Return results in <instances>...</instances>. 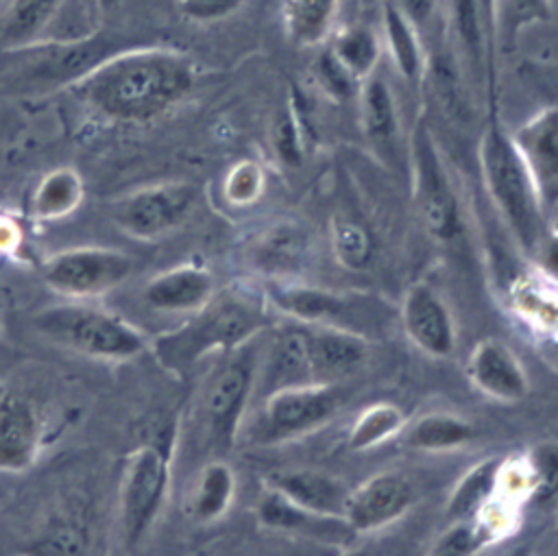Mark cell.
<instances>
[{
    "instance_id": "6da1fadb",
    "label": "cell",
    "mask_w": 558,
    "mask_h": 556,
    "mask_svg": "<svg viewBox=\"0 0 558 556\" xmlns=\"http://www.w3.org/2000/svg\"><path fill=\"white\" fill-rule=\"evenodd\" d=\"M198 63L183 50L133 46L98 63L74 94L100 118L148 124L179 107L196 87Z\"/></svg>"
},
{
    "instance_id": "7a4b0ae2",
    "label": "cell",
    "mask_w": 558,
    "mask_h": 556,
    "mask_svg": "<svg viewBox=\"0 0 558 556\" xmlns=\"http://www.w3.org/2000/svg\"><path fill=\"white\" fill-rule=\"evenodd\" d=\"M272 325V310L264 292L251 286H229L179 327L150 340L155 360L177 377H183L211 353H231L262 336Z\"/></svg>"
},
{
    "instance_id": "3957f363",
    "label": "cell",
    "mask_w": 558,
    "mask_h": 556,
    "mask_svg": "<svg viewBox=\"0 0 558 556\" xmlns=\"http://www.w3.org/2000/svg\"><path fill=\"white\" fill-rule=\"evenodd\" d=\"M477 164L484 190L514 246L534 262L549 233V218L512 135L499 124L495 111H490V120L480 135Z\"/></svg>"
},
{
    "instance_id": "277c9868",
    "label": "cell",
    "mask_w": 558,
    "mask_h": 556,
    "mask_svg": "<svg viewBox=\"0 0 558 556\" xmlns=\"http://www.w3.org/2000/svg\"><path fill=\"white\" fill-rule=\"evenodd\" d=\"M122 39L111 33H94L74 41H35L0 52V87L13 92H39L72 87L98 63L126 50Z\"/></svg>"
},
{
    "instance_id": "5b68a950",
    "label": "cell",
    "mask_w": 558,
    "mask_h": 556,
    "mask_svg": "<svg viewBox=\"0 0 558 556\" xmlns=\"http://www.w3.org/2000/svg\"><path fill=\"white\" fill-rule=\"evenodd\" d=\"M33 325L52 345L96 360L126 362L150 349L140 327L85 301L48 305L35 314Z\"/></svg>"
},
{
    "instance_id": "8992f818",
    "label": "cell",
    "mask_w": 558,
    "mask_h": 556,
    "mask_svg": "<svg viewBox=\"0 0 558 556\" xmlns=\"http://www.w3.org/2000/svg\"><path fill=\"white\" fill-rule=\"evenodd\" d=\"M412 201L425 233L449 246L464 233V211L442 150L425 120H416L408 140Z\"/></svg>"
},
{
    "instance_id": "52a82bcc",
    "label": "cell",
    "mask_w": 558,
    "mask_h": 556,
    "mask_svg": "<svg viewBox=\"0 0 558 556\" xmlns=\"http://www.w3.org/2000/svg\"><path fill=\"white\" fill-rule=\"evenodd\" d=\"M262 336L225 353L201 388L198 421L209 440L218 447H231L235 443L248 403L255 399Z\"/></svg>"
},
{
    "instance_id": "ba28073f",
    "label": "cell",
    "mask_w": 558,
    "mask_h": 556,
    "mask_svg": "<svg viewBox=\"0 0 558 556\" xmlns=\"http://www.w3.org/2000/svg\"><path fill=\"white\" fill-rule=\"evenodd\" d=\"M344 403L340 384H301L275 390L259 399L246 425L253 445H279L296 440L327 425Z\"/></svg>"
},
{
    "instance_id": "9c48e42d",
    "label": "cell",
    "mask_w": 558,
    "mask_h": 556,
    "mask_svg": "<svg viewBox=\"0 0 558 556\" xmlns=\"http://www.w3.org/2000/svg\"><path fill=\"white\" fill-rule=\"evenodd\" d=\"M170 484L172 449L163 438L144 443L126 456L118 510L129 545H140L150 534L168 501Z\"/></svg>"
},
{
    "instance_id": "30bf717a",
    "label": "cell",
    "mask_w": 558,
    "mask_h": 556,
    "mask_svg": "<svg viewBox=\"0 0 558 556\" xmlns=\"http://www.w3.org/2000/svg\"><path fill=\"white\" fill-rule=\"evenodd\" d=\"M133 257L109 246H74L50 255L41 266L44 283L70 299H96L129 279Z\"/></svg>"
},
{
    "instance_id": "8fae6325",
    "label": "cell",
    "mask_w": 558,
    "mask_h": 556,
    "mask_svg": "<svg viewBox=\"0 0 558 556\" xmlns=\"http://www.w3.org/2000/svg\"><path fill=\"white\" fill-rule=\"evenodd\" d=\"M198 201L192 181H161L116 198L109 207L120 231L135 240H157L181 227Z\"/></svg>"
},
{
    "instance_id": "7c38bea8",
    "label": "cell",
    "mask_w": 558,
    "mask_h": 556,
    "mask_svg": "<svg viewBox=\"0 0 558 556\" xmlns=\"http://www.w3.org/2000/svg\"><path fill=\"white\" fill-rule=\"evenodd\" d=\"M262 292L272 314L277 312L286 321L305 325H329L364 334L366 312H371L364 294L338 292L299 279L268 281Z\"/></svg>"
},
{
    "instance_id": "4fadbf2b",
    "label": "cell",
    "mask_w": 558,
    "mask_h": 556,
    "mask_svg": "<svg viewBox=\"0 0 558 556\" xmlns=\"http://www.w3.org/2000/svg\"><path fill=\"white\" fill-rule=\"evenodd\" d=\"M357 120L371 153L384 164L408 166V142H403L401 116L388 78L377 70L357 89Z\"/></svg>"
},
{
    "instance_id": "5bb4252c",
    "label": "cell",
    "mask_w": 558,
    "mask_h": 556,
    "mask_svg": "<svg viewBox=\"0 0 558 556\" xmlns=\"http://www.w3.org/2000/svg\"><path fill=\"white\" fill-rule=\"evenodd\" d=\"M414 501V482L405 473L388 469L351 488L344 519L355 534H368L399 521Z\"/></svg>"
},
{
    "instance_id": "9a60e30c",
    "label": "cell",
    "mask_w": 558,
    "mask_h": 556,
    "mask_svg": "<svg viewBox=\"0 0 558 556\" xmlns=\"http://www.w3.org/2000/svg\"><path fill=\"white\" fill-rule=\"evenodd\" d=\"M399 321L405 338L425 355L445 360L456 351V321L442 294L425 283L414 281L401 299Z\"/></svg>"
},
{
    "instance_id": "2e32d148",
    "label": "cell",
    "mask_w": 558,
    "mask_h": 556,
    "mask_svg": "<svg viewBox=\"0 0 558 556\" xmlns=\"http://www.w3.org/2000/svg\"><path fill=\"white\" fill-rule=\"evenodd\" d=\"M312 238L305 225L283 218L262 229L246 246L248 266L266 281H292L310 266Z\"/></svg>"
},
{
    "instance_id": "e0dca14e",
    "label": "cell",
    "mask_w": 558,
    "mask_h": 556,
    "mask_svg": "<svg viewBox=\"0 0 558 556\" xmlns=\"http://www.w3.org/2000/svg\"><path fill=\"white\" fill-rule=\"evenodd\" d=\"M510 135L549 218L558 209V107L536 111Z\"/></svg>"
},
{
    "instance_id": "ac0fdd59",
    "label": "cell",
    "mask_w": 558,
    "mask_h": 556,
    "mask_svg": "<svg viewBox=\"0 0 558 556\" xmlns=\"http://www.w3.org/2000/svg\"><path fill=\"white\" fill-rule=\"evenodd\" d=\"M464 371L473 388L501 403L521 401L530 390L519 355L499 338L480 340L471 349Z\"/></svg>"
},
{
    "instance_id": "d6986e66",
    "label": "cell",
    "mask_w": 558,
    "mask_h": 556,
    "mask_svg": "<svg viewBox=\"0 0 558 556\" xmlns=\"http://www.w3.org/2000/svg\"><path fill=\"white\" fill-rule=\"evenodd\" d=\"M305 347L316 384H340L371 353V342L364 334L329 325H305Z\"/></svg>"
},
{
    "instance_id": "ffe728a7",
    "label": "cell",
    "mask_w": 558,
    "mask_h": 556,
    "mask_svg": "<svg viewBox=\"0 0 558 556\" xmlns=\"http://www.w3.org/2000/svg\"><path fill=\"white\" fill-rule=\"evenodd\" d=\"M255 515H257V521L268 530L303 536L318 543L338 545L355 536L347 519L327 517V515H318L307 508H301L288 497H283L279 491L270 488L268 484L262 488L257 497Z\"/></svg>"
},
{
    "instance_id": "44dd1931",
    "label": "cell",
    "mask_w": 558,
    "mask_h": 556,
    "mask_svg": "<svg viewBox=\"0 0 558 556\" xmlns=\"http://www.w3.org/2000/svg\"><path fill=\"white\" fill-rule=\"evenodd\" d=\"M41 447V419L33 401L15 390H0V471L31 469Z\"/></svg>"
},
{
    "instance_id": "7402d4cb",
    "label": "cell",
    "mask_w": 558,
    "mask_h": 556,
    "mask_svg": "<svg viewBox=\"0 0 558 556\" xmlns=\"http://www.w3.org/2000/svg\"><path fill=\"white\" fill-rule=\"evenodd\" d=\"M216 294L214 275L196 262L172 266L150 277L142 288V301L163 314H194Z\"/></svg>"
},
{
    "instance_id": "603a6c76",
    "label": "cell",
    "mask_w": 558,
    "mask_h": 556,
    "mask_svg": "<svg viewBox=\"0 0 558 556\" xmlns=\"http://www.w3.org/2000/svg\"><path fill=\"white\" fill-rule=\"evenodd\" d=\"M266 484L301 508H307L318 515L344 519L351 488L342 480L325 471H318V469L275 471L266 478Z\"/></svg>"
},
{
    "instance_id": "cb8c5ba5",
    "label": "cell",
    "mask_w": 558,
    "mask_h": 556,
    "mask_svg": "<svg viewBox=\"0 0 558 556\" xmlns=\"http://www.w3.org/2000/svg\"><path fill=\"white\" fill-rule=\"evenodd\" d=\"M506 301L510 312L545 340L558 334V281L536 266L508 281Z\"/></svg>"
},
{
    "instance_id": "d4e9b609",
    "label": "cell",
    "mask_w": 558,
    "mask_h": 556,
    "mask_svg": "<svg viewBox=\"0 0 558 556\" xmlns=\"http://www.w3.org/2000/svg\"><path fill=\"white\" fill-rule=\"evenodd\" d=\"M381 44L397 74L414 85H423L427 68V50L418 28L399 13L388 0L381 7Z\"/></svg>"
},
{
    "instance_id": "484cf974",
    "label": "cell",
    "mask_w": 558,
    "mask_h": 556,
    "mask_svg": "<svg viewBox=\"0 0 558 556\" xmlns=\"http://www.w3.org/2000/svg\"><path fill=\"white\" fill-rule=\"evenodd\" d=\"M423 85L429 87L440 111L451 118L456 124H471V96L464 83V72L460 59L453 50H434L427 52V68Z\"/></svg>"
},
{
    "instance_id": "4316f807",
    "label": "cell",
    "mask_w": 558,
    "mask_h": 556,
    "mask_svg": "<svg viewBox=\"0 0 558 556\" xmlns=\"http://www.w3.org/2000/svg\"><path fill=\"white\" fill-rule=\"evenodd\" d=\"M403 445L421 454H447L466 447L477 438V430L464 416L451 412H429L403 427Z\"/></svg>"
},
{
    "instance_id": "83f0119b",
    "label": "cell",
    "mask_w": 558,
    "mask_h": 556,
    "mask_svg": "<svg viewBox=\"0 0 558 556\" xmlns=\"http://www.w3.org/2000/svg\"><path fill=\"white\" fill-rule=\"evenodd\" d=\"M325 46L355 83H362L377 72L384 57L381 35L362 22L336 28Z\"/></svg>"
},
{
    "instance_id": "f1b7e54d",
    "label": "cell",
    "mask_w": 558,
    "mask_h": 556,
    "mask_svg": "<svg viewBox=\"0 0 558 556\" xmlns=\"http://www.w3.org/2000/svg\"><path fill=\"white\" fill-rule=\"evenodd\" d=\"M338 9L340 0H283V33L301 48L325 46L336 31Z\"/></svg>"
},
{
    "instance_id": "f546056e",
    "label": "cell",
    "mask_w": 558,
    "mask_h": 556,
    "mask_svg": "<svg viewBox=\"0 0 558 556\" xmlns=\"http://www.w3.org/2000/svg\"><path fill=\"white\" fill-rule=\"evenodd\" d=\"M92 523L81 512L54 515L24 547V556H92Z\"/></svg>"
},
{
    "instance_id": "4dcf8cb0",
    "label": "cell",
    "mask_w": 558,
    "mask_h": 556,
    "mask_svg": "<svg viewBox=\"0 0 558 556\" xmlns=\"http://www.w3.org/2000/svg\"><path fill=\"white\" fill-rule=\"evenodd\" d=\"M235 473L225 460H209L196 475L190 493V517L196 523L218 521L233 504Z\"/></svg>"
},
{
    "instance_id": "1f68e13d",
    "label": "cell",
    "mask_w": 558,
    "mask_h": 556,
    "mask_svg": "<svg viewBox=\"0 0 558 556\" xmlns=\"http://www.w3.org/2000/svg\"><path fill=\"white\" fill-rule=\"evenodd\" d=\"M499 462L501 458H486L477 464H473L453 486L447 506L445 517L449 523L456 521H473L484 506L493 499L497 493V478H499Z\"/></svg>"
},
{
    "instance_id": "d6a6232c",
    "label": "cell",
    "mask_w": 558,
    "mask_h": 556,
    "mask_svg": "<svg viewBox=\"0 0 558 556\" xmlns=\"http://www.w3.org/2000/svg\"><path fill=\"white\" fill-rule=\"evenodd\" d=\"M61 4L63 0H11L0 26V44L4 50L39 41V35L52 24Z\"/></svg>"
},
{
    "instance_id": "836d02e7",
    "label": "cell",
    "mask_w": 558,
    "mask_h": 556,
    "mask_svg": "<svg viewBox=\"0 0 558 556\" xmlns=\"http://www.w3.org/2000/svg\"><path fill=\"white\" fill-rule=\"evenodd\" d=\"M83 201V179L74 168H54L35 185L31 211L39 220H59L72 214Z\"/></svg>"
},
{
    "instance_id": "e575fe53",
    "label": "cell",
    "mask_w": 558,
    "mask_h": 556,
    "mask_svg": "<svg viewBox=\"0 0 558 556\" xmlns=\"http://www.w3.org/2000/svg\"><path fill=\"white\" fill-rule=\"evenodd\" d=\"M329 246L333 259L347 270H364L375 257L373 231L349 214H333L329 220Z\"/></svg>"
},
{
    "instance_id": "d590c367",
    "label": "cell",
    "mask_w": 558,
    "mask_h": 556,
    "mask_svg": "<svg viewBox=\"0 0 558 556\" xmlns=\"http://www.w3.org/2000/svg\"><path fill=\"white\" fill-rule=\"evenodd\" d=\"M405 427V414L397 403L379 401L364 408L353 421L347 443L353 451H368L401 434Z\"/></svg>"
},
{
    "instance_id": "8d00e7d4",
    "label": "cell",
    "mask_w": 558,
    "mask_h": 556,
    "mask_svg": "<svg viewBox=\"0 0 558 556\" xmlns=\"http://www.w3.org/2000/svg\"><path fill=\"white\" fill-rule=\"evenodd\" d=\"M527 501L547 506L558 499V443H538L523 454Z\"/></svg>"
},
{
    "instance_id": "74e56055",
    "label": "cell",
    "mask_w": 558,
    "mask_h": 556,
    "mask_svg": "<svg viewBox=\"0 0 558 556\" xmlns=\"http://www.w3.org/2000/svg\"><path fill=\"white\" fill-rule=\"evenodd\" d=\"M551 17V0H497L495 35L499 41H514L530 26Z\"/></svg>"
},
{
    "instance_id": "f35d334b",
    "label": "cell",
    "mask_w": 558,
    "mask_h": 556,
    "mask_svg": "<svg viewBox=\"0 0 558 556\" xmlns=\"http://www.w3.org/2000/svg\"><path fill=\"white\" fill-rule=\"evenodd\" d=\"M266 190V172L255 159L235 161L222 179V196L233 207H248L262 198Z\"/></svg>"
},
{
    "instance_id": "ab89813d",
    "label": "cell",
    "mask_w": 558,
    "mask_h": 556,
    "mask_svg": "<svg viewBox=\"0 0 558 556\" xmlns=\"http://www.w3.org/2000/svg\"><path fill=\"white\" fill-rule=\"evenodd\" d=\"M312 72H314L316 85L323 89V94L327 98H331V100H347L351 96H357L360 83H355L342 70V65L333 59V55L327 50V46L316 55Z\"/></svg>"
},
{
    "instance_id": "60d3db41",
    "label": "cell",
    "mask_w": 558,
    "mask_h": 556,
    "mask_svg": "<svg viewBox=\"0 0 558 556\" xmlns=\"http://www.w3.org/2000/svg\"><path fill=\"white\" fill-rule=\"evenodd\" d=\"M488 543L475 521H456L438 536L429 556H473Z\"/></svg>"
},
{
    "instance_id": "b9f144b4",
    "label": "cell",
    "mask_w": 558,
    "mask_h": 556,
    "mask_svg": "<svg viewBox=\"0 0 558 556\" xmlns=\"http://www.w3.org/2000/svg\"><path fill=\"white\" fill-rule=\"evenodd\" d=\"M270 142L275 148V155L286 164H299L303 155V140H301V126L296 111L288 105L283 107L272 124Z\"/></svg>"
},
{
    "instance_id": "7bdbcfd3",
    "label": "cell",
    "mask_w": 558,
    "mask_h": 556,
    "mask_svg": "<svg viewBox=\"0 0 558 556\" xmlns=\"http://www.w3.org/2000/svg\"><path fill=\"white\" fill-rule=\"evenodd\" d=\"M244 0H177L181 15L194 22H216L235 13Z\"/></svg>"
},
{
    "instance_id": "ee69618b",
    "label": "cell",
    "mask_w": 558,
    "mask_h": 556,
    "mask_svg": "<svg viewBox=\"0 0 558 556\" xmlns=\"http://www.w3.org/2000/svg\"><path fill=\"white\" fill-rule=\"evenodd\" d=\"M399 13H403L423 33L438 17L440 0H388Z\"/></svg>"
},
{
    "instance_id": "f6af8a7d",
    "label": "cell",
    "mask_w": 558,
    "mask_h": 556,
    "mask_svg": "<svg viewBox=\"0 0 558 556\" xmlns=\"http://www.w3.org/2000/svg\"><path fill=\"white\" fill-rule=\"evenodd\" d=\"M477 4V11H480V17H482V24H484V31H486V37H488V46L495 55L497 50V35H495V9H497V0H475Z\"/></svg>"
},
{
    "instance_id": "bcb514c9",
    "label": "cell",
    "mask_w": 558,
    "mask_h": 556,
    "mask_svg": "<svg viewBox=\"0 0 558 556\" xmlns=\"http://www.w3.org/2000/svg\"><path fill=\"white\" fill-rule=\"evenodd\" d=\"M17 242H20L17 225L11 218L0 216V251H11L17 246Z\"/></svg>"
},
{
    "instance_id": "7dc6e473",
    "label": "cell",
    "mask_w": 558,
    "mask_h": 556,
    "mask_svg": "<svg viewBox=\"0 0 558 556\" xmlns=\"http://www.w3.org/2000/svg\"><path fill=\"white\" fill-rule=\"evenodd\" d=\"M504 556H534V552H532V547L527 543H521V545L512 547L510 552H506Z\"/></svg>"
},
{
    "instance_id": "c3c4849f",
    "label": "cell",
    "mask_w": 558,
    "mask_h": 556,
    "mask_svg": "<svg viewBox=\"0 0 558 556\" xmlns=\"http://www.w3.org/2000/svg\"><path fill=\"white\" fill-rule=\"evenodd\" d=\"M100 11H113L122 0H94Z\"/></svg>"
},
{
    "instance_id": "681fc988",
    "label": "cell",
    "mask_w": 558,
    "mask_h": 556,
    "mask_svg": "<svg viewBox=\"0 0 558 556\" xmlns=\"http://www.w3.org/2000/svg\"><path fill=\"white\" fill-rule=\"evenodd\" d=\"M338 556H371V552H368V549H364V547H353V549H344V552H340Z\"/></svg>"
},
{
    "instance_id": "f907efd6",
    "label": "cell",
    "mask_w": 558,
    "mask_h": 556,
    "mask_svg": "<svg viewBox=\"0 0 558 556\" xmlns=\"http://www.w3.org/2000/svg\"><path fill=\"white\" fill-rule=\"evenodd\" d=\"M547 342L551 345V351H554V355H556V360H558V334H556L554 338H549Z\"/></svg>"
},
{
    "instance_id": "816d5d0a",
    "label": "cell",
    "mask_w": 558,
    "mask_h": 556,
    "mask_svg": "<svg viewBox=\"0 0 558 556\" xmlns=\"http://www.w3.org/2000/svg\"><path fill=\"white\" fill-rule=\"evenodd\" d=\"M0 327H2V314H0Z\"/></svg>"
}]
</instances>
